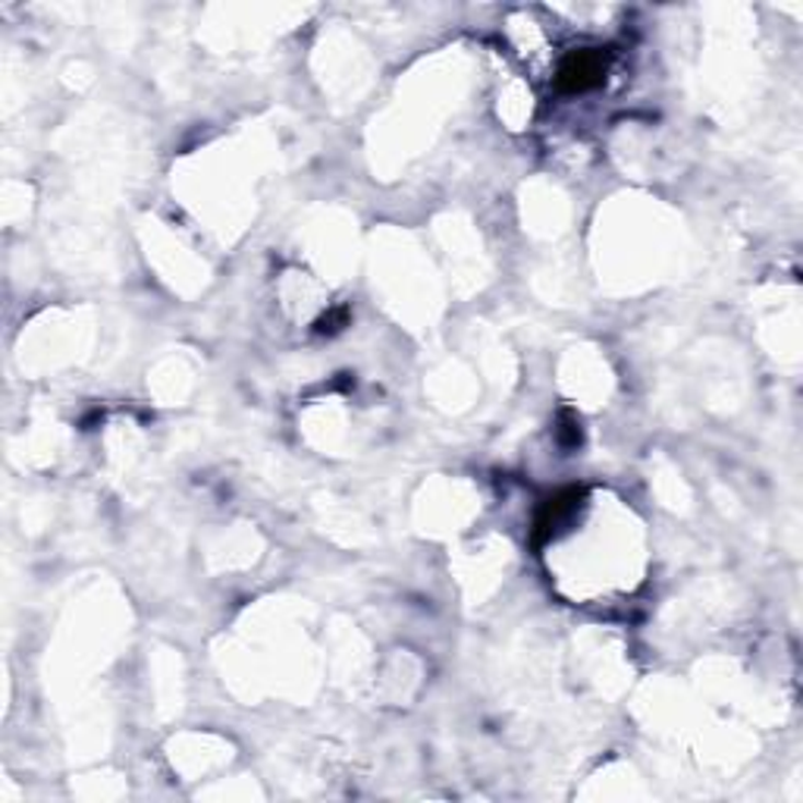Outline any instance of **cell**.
Segmentation results:
<instances>
[{"mask_svg": "<svg viewBox=\"0 0 803 803\" xmlns=\"http://www.w3.org/2000/svg\"><path fill=\"white\" fill-rule=\"evenodd\" d=\"M603 72H606V57L600 50H578L562 63L559 85L566 92H584V89H591L603 79Z\"/></svg>", "mask_w": 803, "mask_h": 803, "instance_id": "cell-1", "label": "cell"}]
</instances>
